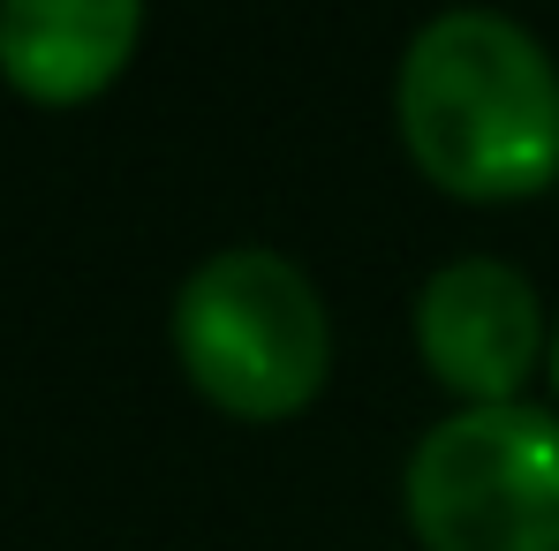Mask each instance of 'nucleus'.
I'll use <instances>...</instances> for the list:
<instances>
[{
  "label": "nucleus",
  "mask_w": 559,
  "mask_h": 551,
  "mask_svg": "<svg viewBox=\"0 0 559 551\" xmlns=\"http://www.w3.org/2000/svg\"><path fill=\"white\" fill-rule=\"evenodd\" d=\"M416 356L462 408L522 400V385L552 356V325L530 273L507 257L439 265L416 287Z\"/></svg>",
  "instance_id": "20e7f679"
},
{
  "label": "nucleus",
  "mask_w": 559,
  "mask_h": 551,
  "mask_svg": "<svg viewBox=\"0 0 559 551\" xmlns=\"http://www.w3.org/2000/svg\"><path fill=\"white\" fill-rule=\"evenodd\" d=\"M144 38V0H0V76L31 106L98 98Z\"/></svg>",
  "instance_id": "39448f33"
},
{
  "label": "nucleus",
  "mask_w": 559,
  "mask_h": 551,
  "mask_svg": "<svg viewBox=\"0 0 559 551\" xmlns=\"http://www.w3.org/2000/svg\"><path fill=\"white\" fill-rule=\"evenodd\" d=\"M545 363H552V393H559V325H552V356Z\"/></svg>",
  "instance_id": "423d86ee"
},
{
  "label": "nucleus",
  "mask_w": 559,
  "mask_h": 551,
  "mask_svg": "<svg viewBox=\"0 0 559 551\" xmlns=\"http://www.w3.org/2000/svg\"><path fill=\"white\" fill-rule=\"evenodd\" d=\"M416 175L462 204H522L559 182V61L499 8H439L393 69Z\"/></svg>",
  "instance_id": "f257e3e1"
},
{
  "label": "nucleus",
  "mask_w": 559,
  "mask_h": 551,
  "mask_svg": "<svg viewBox=\"0 0 559 551\" xmlns=\"http://www.w3.org/2000/svg\"><path fill=\"white\" fill-rule=\"evenodd\" d=\"M175 363L189 385L242 423H287L333 370V318L302 265L280 250H212L175 287Z\"/></svg>",
  "instance_id": "f03ea898"
},
{
  "label": "nucleus",
  "mask_w": 559,
  "mask_h": 551,
  "mask_svg": "<svg viewBox=\"0 0 559 551\" xmlns=\"http://www.w3.org/2000/svg\"><path fill=\"white\" fill-rule=\"evenodd\" d=\"M424 551H559V416L537 400L454 408L401 468Z\"/></svg>",
  "instance_id": "7ed1b4c3"
}]
</instances>
